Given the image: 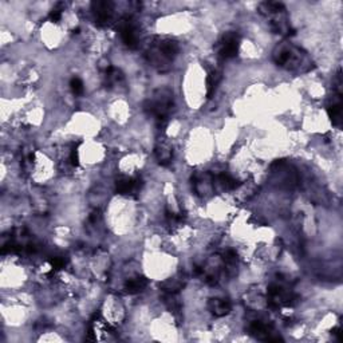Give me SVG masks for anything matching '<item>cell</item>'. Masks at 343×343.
<instances>
[{"label":"cell","mask_w":343,"mask_h":343,"mask_svg":"<svg viewBox=\"0 0 343 343\" xmlns=\"http://www.w3.org/2000/svg\"><path fill=\"white\" fill-rule=\"evenodd\" d=\"M180 51L178 43L174 39H157L151 43L148 51L149 62L161 71L169 68L171 63L174 61L177 54Z\"/></svg>","instance_id":"6da1fadb"},{"label":"cell","mask_w":343,"mask_h":343,"mask_svg":"<svg viewBox=\"0 0 343 343\" xmlns=\"http://www.w3.org/2000/svg\"><path fill=\"white\" fill-rule=\"evenodd\" d=\"M274 59L278 66L284 67L287 70H308L311 67V62H307V57L300 48L292 44H281L276 47L274 51Z\"/></svg>","instance_id":"7a4b0ae2"},{"label":"cell","mask_w":343,"mask_h":343,"mask_svg":"<svg viewBox=\"0 0 343 343\" xmlns=\"http://www.w3.org/2000/svg\"><path fill=\"white\" fill-rule=\"evenodd\" d=\"M145 110L156 117L157 124L160 128H164L167 124L168 117L173 110V94L168 88H158L154 91L153 97L148 99L145 104Z\"/></svg>","instance_id":"3957f363"},{"label":"cell","mask_w":343,"mask_h":343,"mask_svg":"<svg viewBox=\"0 0 343 343\" xmlns=\"http://www.w3.org/2000/svg\"><path fill=\"white\" fill-rule=\"evenodd\" d=\"M260 14L270 19L271 30L275 34H283V35H291L294 34L288 23H287L286 8L281 3L275 1H265L259 5Z\"/></svg>","instance_id":"277c9868"},{"label":"cell","mask_w":343,"mask_h":343,"mask_svg":"<svg viewBox=\"0 0 343 343\" xmlns=\"http://www.w3.org/2000/svg\"><path fill=\"white\" fill-rule=\"evenodd\" d=\"M117 30L120 32L122 42L125 43L126 47H129L131 50H135L140 44V38H138V28L135 26L134 21L130 16L122 18L118 24Z\"/></svg>","instance_id":"5b68a950"},{"label":"cell","mask_w":343,"mask_h":343,"mask_svg":"<svg viewBox=\"0 0 343 343\" xmlns=\"http://www.w3.org/2000/svg\"><path fill=\"white\" fill-rule=\"evenodd\" d=\"M240 47V35L237 32L229 31L227 34H224L223 38L218 41L217 46V54L218 57L223 59H231L235 58L239 52Z\"/></svg>","instance_id":"8992f818"},{"label":"cell","mask_w":343,"mask_h":343,"mask_svg":"<svg viewBox=\"0 0 343 343\" xmlns=\"http://www.w3.org/2000/svg\"><path fill=\"white\" fill-rule=\"evenodd\" d=\"M94 21L98 27H105L109 24L114 12V4L107 0H97L91 3Z\"/></svg>","instance_id":"52a82bcc"},{"label":"cell","mask_w":343,"mask_h":343,"mask_svg":"<svg viewBox=\"0 0 343 343\" xmlns=\"http://www.w3.org/2000/svg\"><path fill=\"white\" fill-rule=\"evenodd\" d=\"M248 331L252 337L260 339V341H265V342H279L283 341L280 335H276L274 333L272 326H268L265 323L260 322V321H255L250 324Z\"/></svg>","instance_id":"ba28073f"},{"label":"cell","mask_w":343,"mask_h":343,"mask_svg":"<svg viewBox=\"0 0 343 343\" xmlns=\"http://www.w3.org/2000/svg\"><path fill=\"white\" fill-rule=\"evenodd\" d=\"M142 188V180L138 177H121L115 182V191L120 194H130L134 196L137 193H140Z\"/></svg>","instance_id":"9c48e42d"},{"label":"cell","mask_w":343,"mask_h":343,"mask_svg":"<svg viewBox=\"0 0 343 343\" xmlns=\"http://www.w3.org/2000/svg\"><path fill=\"white\" fill-rule=\"evenodd\" d=\"M209 311L214 314V317H224V315H228L231 312V303L225 299H211L208 303Z\"/></svg>","instance_id":"30bf717a"},{"label":"cell","mask_w":343,"mask_h":343,"mask_svg":"<svg viewBox=\"0 0 343 343\" xmlns=\"http://www.w3.org/2000/svg\"><path fill=\"white\" fill-rule=\"evenodd\" d=\"M148 286V279L145 276H137L134 279H130V280L126 281L125 284V291L128 294H138V292H142Z\"/></svg>","instance_id":"8fae6325"},{"label":"cell","mask_w":343,"mask_h":343,"mask_svg":"<svg viewBox=\"0 0 343 343\" xmlns=\"http://www.w3.org/2000/svg\"><path fill=\"white\" fill-rule=\"evenodd\" d=\"M327 113L331 124L334 126H337V128H341V125H342V102H341V98L337 102H333V105L328 106Z\"/></svg>","instance_id":"7c38bea8"},{"label":"cell","mask_w":343,"mask_h":343,"mask_svg":"<svg viewBox=\"0 0 343 343\" xmlns=\"http://www.w3.org/2000/svg\"><path fill=\"white\" fill-rule=\"evenodd\" d=\"M156 156L157 160H158V164L162 165V167H167L172 162V156H173V151L169 146L164 145H158L156 148Z\"/></svg>","instance_id":"4fadbf2b"},{"label":"cell","mask_w":343,"mask_h":343,"mask_svg":"<svg viewBox=\"0 0 343 343\" xmlns=\"http://www.w3.org/2000/svg\"><path fill=\"white\" fill-rule=\"evenodd\" d=\"M221 78H223V75L217 70H212L208 74V77H207V95H208V98H212V95L216 91V87L220 84Z\"/></svg>","instance_id":"5bb4252c"},{"label":"cell","mask_w":343,"mask_h":343,"mask_svg":"<svg viewBox=\"0 0 343 343\" xmlns=\"http://www.w3.org/2000/svg\"><path fill=\"white\" fill-rule=\"evenodd\" d=\"M105 79H106V85L113 86V85L115 84H120L121 81L124 79V74H122V71L118 70V68L110 66V67L105 71Z\"/></svg>","instance_id":"9a60e30c"},{"label":"cell","mask_w":343,"mask_h":343,"mask_svg":"<svg viewBox=\"0 0 343 343\" xmlns=\"http://www.w3.org/2000/svg\"><path fill=\"white\" fill-rule=\"evenodd\" d=\"M164 301H165V304L168 306V308H169L171 312H173V314H178L180 310H181V304H180V301H178V299H177L174 292L168 291L167 294L164 295Z\"/></svg>","instance_id":"2e32d148"},{"label":"cell","mask_w":343,"mask_h":343,"mask_svg":"<svg viewBox=\"0 0 343 343\" xmlns=\"http://www.w3.org/2000/svg\"><path fill=\"white\" fill-rule=\"evenodd\" d=\"M216 180H217L218 184H220L224 189H235V188H237L240 185L239 182L236 181L235 178H232L229 174H227V173L218 174V176L216 177Z\"/></svg>","instance_id":"e0dca14e"},{"label":"cell","mask_w":343,"mask_h":343,"mask_svg":"<svg viewBox=\"0 0 343 343\" xmlns=\"http://www.w3.org/2000/svg\"><path fill=\"white\" fill-rule=\"evenodd\" d=\"M63 10H64V3H58V4L52 8V11L50 12V15H48L50 21H54V23H58V21H61V18H62Z\"/></svg>","instance_id":"ac0fdd59"},{"label":"cell","mask_w":343,"mask_h":343,"mask_svg":"<svg viewBox=\"0 0 343 343\" xmlns=\"http://www.w3.org/2000/svg\"><path fill=\"white\" fill-rule=\"evenodd\" d=\"M70 87H71V90H73V93L75 94V95H81V94H84V82L81 81L79 78H73L71 81H70Z\"/></svg>","instance_id":"d6986e66"},{"label":"cell","mask_w":343,"mask_h":343,"mask_svg":"<svg viewBox=\"0 0 343 343\" xmlns=\"http://www.w3.org/2000/svg\"><path fill=\"white\" fill-rule=\"evenodd\" d=\"M50 264H51L52 271H58L62 270L66 263H64V260L62 257H52V259H50Z\"/></svg>","instance_id":"ffe728a7"},{"label":"cell","mask_w":343,"mask_h":343,"mask_svg":"<svg viewBox=\"0 0 343 343\" xmlns=\"http://www.w3.org/2000/svg\"><path fill=\"white\" fill-rule=\"evenodd\" d=\"M223 259L224 261L228 263V264H235V263L237 261V256H236V254H235L234 251H228V252L224 254Z\"/></svg>","instance_id":"44dd1931"},{"label":"cell","mask_w":343,"mask_h":343,"mask_svg":"<svg viewBox=\"0 0 343 343\" xmlns=\"http://www.w3.org/2000/svg\"><path fill=\"white\" fill-rule=\"evenodd\" d=\"M70 162H71V165H73V167H78L79 165L78 150H77V148H74L73 150H71V154H70Z\"/></svg>","instance_id":"7402d4cb"},{"label":"cell","mask_w":343,"mask_h":343,"mask_svg":"<svg viewBox=\"0 0 343 343\" xmlns=\"http://www.w3.org/2000/svg\"><path fill=\"white\" fill-rule=\"evenodd\" d=\"M339 333H341V328H339V327L333 328V331H331V334H333L334 337H337V338H338V337H339Z\"/></svg>","instance_id":"603a6c76"},{"label":"cell","mask_w":343,"mask_h":343,"mask_svg":"<svg viewBox=\"0 0 343 343\" xmlns=\"http://www.w3.org/2000/svg\"><path fill=\"white\" fill-rule=\"evenodd\" d=\"M74 34H79V28H77V30H74Z\"/></svg>","instance_id":"cb8c5ba5"}]
</instances>
